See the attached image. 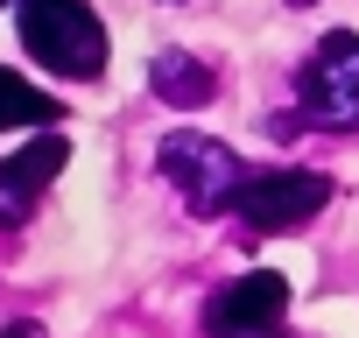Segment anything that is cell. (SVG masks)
<instances>
[{"label":"cell","mask_w":359,"mask_h":338,"mask_svg":"<svg viewBox=\"0 0 359 338\" xmlns=\"http://www.w3.org/2000/svg\"><path fill=\"white\" fill-rule=\"evenodd\" d=\"M22 50L57 78H99L106 71V29L85 0H22Z\"/></svg>","instance_id":"1"},{"label":"cell","mask_w":359,"mask_h":338,"mask_svg":"<svg viewBox=\"0 0 359 338\" xmlns=\"http://www.w3.org/2000/svg\"><path fill=\"white\" fill-rule=\"evenodd\" d=\"M155 162H162V177L191 198V212H233L240 205V191L254 184L247 177V162L226 148V141H212V134H169L162 148H155Z\"/></svg>","instance_id":"2"},{"label":"cell","mask_w":359,"mask_h":338,"mask_svg":"<svg viewBox=\"0 0 359 338\" xmlns=\"http://www.w3.org/2000/svg\"><path fill=\"white\" fill-rule=\"evenodd\" d=\"M296 99H303V120L310 127H331V134H352L359 127V36L352 29H331L317 43V57L296 78Z\"/></svg>","instance_id":"3"},{"label":"cell","mask_w":359,"mask_h":338,"mask_svg":"<svg viewBox=\"0 0 359 338\" xmlns=\"http://www.w3.org/2000/svg\"><path fill=\"white\" fill-rule=\"evenodd\" d=\"M324 205H331V177H317V169H268V177H254V184L240 191L233 212H240L254 233H296V226H310Z\"/></svg>","instance_id":"4"},{"label":"cell","mask_w":359,"mask_h":338,"mask_svg":"<svg viewBox=\"0 0 359 338\" xmlns=\"http://www.w3.org/2000/svg\"><path fill=\"white\" fill-rule=\"evenodd\" d=\"M282 310H289V282L275 268H261V275H240L233 289H219L205 303V331L212 338H275Z\"/></svg>","instance_id":"5"},{"label":"cell","mask_w":359,"mask_h":338,"mask_svg":"<svg viewBox=\"0 0 359 338\" xmlns=\"http://www.w3.org/2000/svg\"><path fill=\"white\" fill-rule=\"evenodd\" d=\"M64 162H71V141H64V134H43V141H29L22 155L0 162V226H22V219L36 212V191L64 177Z\"/></svg>","instance_id":"6"},{"label":"cell","mask_w":359,"mask_h":338,"mask_svg":"<svg viewBox=\"0 0 359 338\" xmlns=\"http://www.w3.org/2000/svg\"><path fill=\"white\" fill-rule=\"evenodd\" d=\"M148 85H155V99H169V106H205V99H212V71H205L191 50H155Z\"/></svg>","instance_id":"7"},{"label":"cell","mask_w":359,"mask_h":338,"mask_svg":"<svg viewBox=\"0 0 359 338\" xmlns=\"http://www.w3.org/2000/svg\"><path fill=\"white\" fill-rule=\"evenodd\" d=\"M64 106L57 99H43L29 78H15L8 64H0V127H43V120H57Z\"/></svg>","instance_id":"8"},{"label":"cell","mask_w":359,"mask_h":338,"mask_svg":"<svg viewBox=\"0 0 359 338\" xmlns=\"http://www.w3.org/2000/svg\"><path fill=\"white\" fill-rule=\"evenodd\" d=\"M0 338H43V324H29V317H15V324L0 331Z\"/></svg>","instance_id":"9"},{"label":"cell","mask_w":359,"mask_h":338,"mask_svg":"<svg viewBox=\"0 0 359 338\" xmlns=\"http://www.w3.org/2000/svg\"><path fill=\"white\" fill-rule=\"evenodd\" d=\"M289 8H310V0H289Z\"/></svg>","instance_id":"10"}]
</instances>
